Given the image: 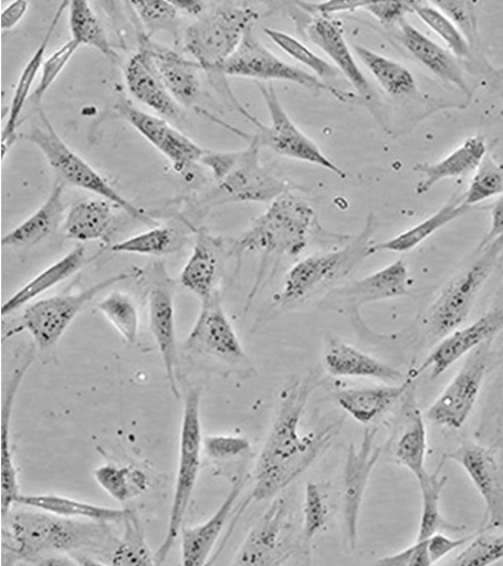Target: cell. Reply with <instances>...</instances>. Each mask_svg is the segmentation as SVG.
<instances>
[{"instance_id": "cell-1", "label": "cell", "mask_w": 503, "mask_h": 566, "mask_svg": "<svg viewBox=\"0 0 503 566\" xmlns=\"http://www.w3.org/2000/svg\"><path fill=\"white\" fill-rule=\"evenodd\" d=\"M314 390L308 379L296 380L282 394L277 416L262 448L253 474L249 502L276 497L325 453L343 429L344 420L301 433L300 423Z\"/></svg>"}, {"instance_id": "cell-2", "label": "cell", "mask_w": 503, "mask_h": 566, "mask_svg": "<svg viewBox=\"0 0 503 566\" xmlns=\"http://www.w3.org/2000/svg\"><path fill=\"white\" fill-rule=\"evenodd\" d=\"M93 521L80 522L42 511L18 512L3 531L4 556L28 563L52 560L53 555L77 551L96 543L104 525Z\"/></svg>"}, {"instance_id": "cell-3", "label": "cell", "mask_w": 503, "mask_h": 566, "mask_svg": "<svg viewBox=\"0 0 503 566\" xmlns=\"http://www.w3.org/2000/svg\"><path fill=\"white\" fill-rule=\"evenodd\" d=\"M247 149L235 153L207 150L200 163L213 172L216 186L201 208L210 210L229 203L272 202L289 190L281 178L263 166L256 136Z\"/></svg>"}, {"instance_id": "cell-4", "label": "cell", "mask_w": 503, "mask_h": 566, "mask_svg": "<svg viewBox=\"0 0 503 566\" xmlns=\"http://www.w3.org/2000/svg\"><path fill=\"white\" fill-rule=\"evenodd\" d=\"M317 214L304 198L287 190L237 240H231L234 258L247 252L296 256L304 251L317 227Z\"/></svg>"}, {"instance_id": "cell-5", "label": "cell", "mask_w": 503, "mask_h": 566, "mask_svg": "<svg viewBox=\"0 0 503 566\" xmlns=\"http://www.w3.org/2000/svg\"><path fill=\"white\" fill-rule=\"evenodd\" d=\"M376 218L368 216L365 228L343 249L314 254L291 268L283 281L275 303L281 306L305 302L347 276L370 255Z\"/></svg>"}, {"instance_id": "cell-6", "label": "cell", "mask_w": 503, "mask_h": 566, "mask_svg": "<svg viewBox=\"0 0 503 566\" xmlns=\"http://www.w3.org/2000/svg\"><path fill=\"white\" fill-rule=\"evenodd\" d=\"M260 14L249 7L224 3L201 14L184 33V49L201 69L216 72L253 31Z\"/></svg>"}, {"instance_id": "cell-7", "label": "cell", "mask_w": 503, "mask_h": 566, "mask_svg": "<svg viewBox=\"0 0 503 566\" xmlns=\"http://www.w3.org/2000/svg\"><path fill=\"white\" fill-rule=\"evenodd\" d=\"M201 389L190 388L185 396L179 439L176 483L166 536L155 554L156 565L167 559L180 535L184 520L192 497L203 452V433L200 421Z\"/></svg>"}, {"instance_id": "cell-8", "label": "cell", "mask_w": 503, "mask_h": 566, "mask_svg": "<svg viewBox=\"0 0 503 566\" xmlns=\"http://www.w3.org/2000/svg\"><path fill=\"white\" fill-rule=\"evenodd\" d=\"M40 118L42 126L34 127L25 138L42 151L63 181L109 201L136 220L148 226L156 224L147 213L123 198L103 176L74 153L57 135L43 112H40Z\"/></svg>"}, {"instance_id": "cell-9", "label": "cell", "mask_w": 503, "mask_h": 566, "mask_svg": "<svg viewBox=\"0 0 503 566\" xmlns=\"http://www.w3.org/2000/svg\"><path fill=\"white\" fill-rule=\"evenodd\" d=\"M140 274H143L140 269L130 268L128 271L97 282L92 287L75 295H62L41 300L25 308L21 328L32 336L40 349L48 350L59 344L77 315L99 293Z\"/></svg>"}, {"instance_id": "cell-10", "label": "cell", "mask_w": 503, "mask_h": 566, "mask_svg": "<svg viewBox=\"0 0 503 566\" xmlns=\"http://www.w3.org/2000/svg\"><path fill=\"white\" fill-rule=\"evenodd\" d=\"M482 251L476 261L448 283L433 304L427 321L433 338H444L468 319L478 294L503 253V243L493 242Z\"/></svg>"}, {"instance_id": "cell-11", "label": "cell", "mask_w": 503, "mask_h": 566, "mask_svg": "<svg viewBox=\"0 0 503 566\" xmlns=\"http://www.w3.org/2000/svg\"><path fill=\"white\" fill-rule=\"evenodd\" d=\"M200 303L199 315L184 342V350L227 368L251 370L252 361L223 308L220 295Z\"/></svg>"}, {"instance_id": "cell-12", "label": "cell", "mask_w": 503, "mask_h": 566, "mask_svg": "<svg viewBox=\"0 0 503 566\" xmlns=\"http://www.w3.org/2000/svg\"><path fill=\"white\" fill-rule=\"evenodd\" d=\"M252 32L244 36L238 50L216 72L262 81L292 82L313 91L329 92L342 103L355 101L353 93L335 87L315 74L283 62L261 44Z\"/></svg>"}, {"instance_id": "cell-13", "label": "cell", "mask_w": 503, "mask_h": 566, "mask_svg": "<svg viewBox=\"0 0 503 566\" xmlns=\"http://www.w3.org/2000/svg\"><path fill=\"white\" fill-rule=\"evenodd\" d=\"M265 102L271 124L264 126L252 116L244 115L258 127L255 135L261 147H268L274 153L295 160L317 165L340 178L345 171L329 159L321 148L291 120L283 109L277 94L271 84L256 83Z\"/></svg>"}, {"instance_id": "cell-14", "label": "cell", "mask_w": 503, "mask_h": 566, "mask_svg": "<svg viewBox=\"0 0 503 566\" xmlns=\"http://www.w3.org/2000/svg\"><path fill=\"white\" fill-rule=\"evenodd\" d=\"M293 552L290 509L285 497L276 496L242 543L233 564L275 566Z\"/></svg>"}, {"instance_id": "cell-15", "label": "cell", "mask_w": 503, "mask_h": 566, "mask_svg": "<svg viewBox=\"0 0 503 566\" xmlns=\"http://www.w3.org/2000/svg\"><path fill=\"white\" fill-rule=\"evenodd\" d=\"M376 429L366 428L359 446L350 444L343 473V520L346 542L352 551L358 545V525L363 501L373 470L383 449L376 446Z\"/></svg>"}, {"instance_id": "cell-16", "label": "cell", "mask_w": 503, "mask_h": 566, "mask_svg": "<svg viewBox=\"0 0 503 566\" xmlns=\"http://www.w3.org/2000/svg\"><path fill=\"white\" fill-rule=\"evenodd\" d=\"M443 455L465 470L481 495L485 505L481 531H503V468L495 454L480 444L465 442Z\"/></svg>"}, {"instance_id": "cell-17", "label": "cell", "mask_w": 503, "mask_h": 566, "mask_svg": "<svg viewBox=\"0 0 503 566\" xmlns=\"http://www.w3.org/2000/svg\"><path fill=\"white\" fill-rule=\"evenodd\" d=\"M486 350L474 349L461 370L429 408L427 418L438 426L458 430L468 420L478 400L486 370Z\"/></svg>"}, {"instance_id": "cell-18", "label": "cell", "mask_w": 503, "mask_h": 566, "mask_svg": "<svg viewBox=\"0 0 503 566\" xmlns=\"http://www.w3.org/2000/svg\"><path fill=\"white\" fill-rule=\"evenodd\" d=\"M148 304L149 325L159 349L172 396L179 400L177 382L179 354L176 336L174 287L163 262L153 269Z\"/></svg>"}, {"instance_id": "cell-19", "label": "cell", "mask_w": 503, "mask_h": 566, "mask_svg": "<svg viewBox=\"0 0 503 566\" xmlns=\"http://www.w3.org/2000/svg\"><path fill=\"white\" fill-rule=\"evenodd\" d=\"M119 115L182 172L200 163L207 150L175 129L167 120L146 114L128 102L117 106Z\"/></svg>"}, {"instance_id": "cell-20", "label": "cell", "mask_w": 503, "mask_h": 566, "mask_svg": "<svg viewBox=\"0 0 503 566\" xmlns=\"http://www.w3.org/2000/svg\"><path fill=\"white\" fill-rule=\"evenodd\" d=\"M227 256H233L231 240L214 237L205 230L198 231L191 255L180 272L184 289L200 302L218 293Z\"/></svg>"}, {"instance_id": "cell-21", "label": "cell", "mask_w": 503, "mask_h": 566, "mask_svg": "<svg viewBox=\"0 0 503 566\" xmlns=\"http://www.w3.org/2000/svg\"><path fill=\"white\" fill-rule=\"evenodd\" d=\"M138 43L139 51L148 56L175 102L179 106L191 107L199 96L200 65L153 42L144 32L138 33Z\"/></svg>"}, {"instance_id": "cell-22", "label": "cell", "mask_w": 503, "mask_h": 566, "mask_svg": "<svg viewBox=\"0 0 503 566\" xmlns=\"http://www.w3.org/2000/svg\"><path fill=\"white\" fill-rule=\"evenodd\" d=\"M502 327L503 311H495L465 328L455 329L442 338L425 363L411 375L417 379L419 375L430 369L431 379H438L455 361L472 353Z\"/></svg>"}, {"instance_id": "cell-23", "label": "cell", "mask_w": 503, "mask_h": 566, "mask_svg": "<svg viewBox=\"0 0 503 566\" xmlns=\"http://www.w3.org/2000/svg\"><path fill=\"white\" fill-rule=\"evenodd\" d=\"M410 274L408 265L397 260L389 265L354 281L345 289L334 291L327 298L358 311L365 305L408 296Z\"/></svg>"}, {"instance_id": "cell-24", "label": "cell", "mask_w": 503, "mask_h": 566, "mask_svg": "<svg viewBox=\"0 0 503 566\" xmlns=\"http://www.w3.org/2000/svg\"><path fill=\"white\" fill-rule=\"evenodd\" d=\"M304 28L308 39L334 62L360 96L371 102L373 88L355 61L340 24L328 17L312 15Z\"/></svg>"}, {"instance_id": "cell-25", "label": "cell", "mask_w": 503, "mask_h": 566, "mask_svg": "<svg viewBox=\"0 0 503 566\" xmlns=\"http://www.w3.org/2000/svg\"><path fill=\"white\" fill-rule=\"evenodd\" d=\"M249 476L235 478L232 488L218 511L203 524L182 527L181 564L184 566H203L213 552L226 524L232 514L238 499L249 482Z\"/></svg>"}, {"instance_id": "cell-26", "label": "cell", "mask_w": 503, "mask_h": 566, "mask_svg": "<svg viewBox=\"0 0 503 566\" xmlns=\"http://www.w3.org/2000/svg\"><path fill=\"white\" fill-rule=\"evenodd\" d=\"M324 366L331 375L337 377H365L384 384H401L407 380L400 370L339 339L328 342Z\"/></svg>"}, {"instance_id": "cell-27", "label": "cell", "mask_w": 503, "mask_h": 566, "mask_svg": "<svg viewBox=\"0 0 503 566\" xmlns=\"http://www.w3.org/2000/svg\"><path fill=\"white\" fill-rule=\"evenodd\" d=\"M125 78L133 96L160 116L179 123L181 107L171 97L148 56L138 51L127 63Z\"/></svg>"}, {"instance_id": "cell-28", "label": "cell", "mask_w": 503, "mask_h": 566, "mask_svg": "<svg viewBox=\"0 0 503 566\" xmlns=\"http://www.w3.org/2000/svg\"><path fill=\"white\" fill-rule=\"evenodd\" d=\"M399 24V40L407 50L439 78L469 94L462 69L451 52L429 39L406 20Z\"/></svg>"}, {"instance_id": "cell-29", "label": "cell", "mask_w": 503, "mask_h": 566, "mask_svg": "<svg viewBox=\"0 0 503 566\" xmlns=\"http://www.w3.org/2000/svg\"><path fill=\"white\" fill-rule=\"evenodd\" d=\"M486 156V142L483 136H473L449 156L437 163H422L415 170L422 175L417 187L418 196H425L440 181L469 175L478 169Z\"/></svg>"}, {"instance_id": "cell-30", "label": "cell", "mask_w": 503, "mask_h": 566, "mask_svg": "<svg viewBox=\"0 0 503 566\" xmlns=\"http://www.w3.org/2000/svg\"><path fill=\"white\" fill-rule=\"evenodd\" d=\"M416 381L410 377L397 386L345 389L335 397L340 408L355 421L367 426L386 413L402 396H406Z\"/></svg>"}, {"instance_id": "cell-31", "label": "cell", "mask_w": 503, "mask_h": 566, "mask_svg": "<svg viewBox=\"0 0 503 566\" xmlns=\"http://www.w3.org/2000/svg\"><path fill=\"white\" fill-rule=\"evenodd\" d=\"M32 358H28L23 366L18 368L3 397L2 402V516L7 517L15 505L20 494L18 469L11 448V426L13 408L23 377L31 366Z\"/></svg>"}, {"instance_id": "cell-32", "label": "cell", "mask_w": 503, "mask_h": 566, "mask_svg": "<svg viewBox=\"0 0 503 566\" xmlns=\"http://www.w3.org/2000/svg\"><path fill=\"white\" fill-rule=\"evenodd\" d=\"M86 263V251L78 245L60 260L48 266L19 290L2 306V317H7L28 306L41 295L59 286L60 283L80 271Z\"/></svg>"}, {"instance_id": "cell-33", "label": "cell", "mask_w": 503, "mask_h": 566, "mask_svg": "<svg viewBox=\"0 0 503 566\" xmlns=\"http://www.w3.org/2000/svg\"><path fill=\"white\" fill-rule=\"evenodd\" d=\"M113 206L107 200H90L75 205L64 219L65 237L81 242H109L117 223Z\"/></svg>"}, {"instance_id": "cell-34", "label": "cell", "mask_w": 503, "mask_h": 566, "mask_svg": "<svg viewBox=\"0 0 503 566\" xmlns=\"http://www.w3.org/2000/svg\"><path fill=\"white\" fill-rule=\"evenodd\" d=\"M63 182L57 181L45 203L2 239L3 248L30 249L48 239L64 218Z\"/></svg>"}, {"instance_id": "cell-35", "label": "cell", "mask_w": 503, "mask_h": 566, "mask_svg": "<svg viewBox=\"0 0 503 566\" xmlns=\"http://www.w3.org/2000/svg\"><path fill=\"white\" fill-rule=\"evenodd\" d=\"M15 505L42 511L64 518L93 521L106 524L123 523L128 512V510L98 506L55 494H21Z\"/></svg>"}, {"instance_id": "cell-36", "label": "cell", "mask_w": 503, "mask_h": 566, "mask_svg": "<svg viewBox=\"0 0 503 566\" xmlns=\"http://www.w3.org/2000/svg\"><path fill=\"white\" fill-rule=\"evenodd\" d=\"M69 6L70 2L61 3L44 39L42 40L41 44L36 49L31 60L28 62L27 66L24 67L21 74L20 81L14 92V97L9 113V119L2 134V159L7 157L8 151L17 140V129L19 127L20 118L25 107V104L29 101L30 91L36 80L40 70H42L44 63V55L46 53L53 32L57 27L63 15V12L69 8Z\"/></svg>"}, {"instance_id": "cell-37", "label": "cell", "mask_w": 503, "mask_h": 566, "mask_svg": "<svg viewBox=\"0 0 503 566\" xmlns=\"http://www.w3.org/2000/svg\"><path fill=\"white\" fill-rule=\"evenodd\" d=\"M471 208L463 203V196H454L433 216L411 228L410 230L391 238L388 241L373 244L370 255L379 252H409L447 224L467 214Z\"/></svg>"}, {"instance_id": "cell-38", "label": "cell", "mask_w": 503, "mask_h": 566, "mask_svg": "<svg viewBox=\"0 0 503 566\" xmlns=\"http://www.w3.org/2000/svg\"><path fill=\"white\" fill-rule=\"evenodd\" d=\"M354 51L390 96H410L417 91V81L405 65L361 45H355Z\"/></svg>"}, {"instance_id": "cell-39", "label": "cell", "mask_w": 503, "mask_h": 566, "mask_svg": "<svg viewBox=\"0 0 503 566\" xmlns=\"http://www.w3.org/2000/svg\"><path fill=\"white\" fill-rule=\"evenodd\" d=\"M446 461L443 455L433 473H428L418 482L422 493V514L417 541L427 539L441 530L453 532L463 530V527L448 523L441 514V496L448 483V478L441 476Z\"/></svg>"}, {"instance_id": "cell-40", "label": "cell", "mask_w": 503, "mask_h": 566, "mask_svg": "<svg viewBox=\"0 0 503 566\" xmlns=\"http://www.w3.org/2000/svg\"><path fill=\"white\" fill-rule=\"evenodd\" d=\"M428 452V431L418 408H412L410 420L400 434L395 447V457L399 464L411 471L417 481L422 480L428 471L426 458Z\"/></svg>"}, {"instance_id": "cell-41", "label": "cell", "mask_w": 503, "mask_h": 566, "mask_svg": "<svg viewBox=\"0 0 503 566\" xmlns=\"http://www.w3.org/2000/svg\"><path fill=\"white\" fill-rule=\"evenodd\" d=\"M69 24L72 40L80 46H92L108 59L117 60L118 55L111 45L103 23L99 22L86 0H73V2H70Z\"/></svg>"}, {"instance_id": "cell-42", "label": "cell", "mask_w": 503, "mask_h": 566, "mask_svg": "<svg viewBox=\"0 0 503 566\" xmlns=\"http://www.w3.org/2000/svg\"><path fill=\"white\" fill-rule=\"evenodd\" d=\"M93 478L118 503L134 501L148 489L147 476L137 468L105 464L94 470Z\"/></svg>"}, {"instance_id": "cell-43", "label": "cell", "mask_w": 503, "mask_h": 566, "mask_svg": "<svg viewBox=\"0 0 503 566\" xmlns=\"http://www.w3.org/2000/svg\"><path fill=\"white\" fill-rule=\"evenodd\" d=\"M186 240L184 231L177 228H155L114 244L111 250L116 253L164 256L180 250Z\"/></svg>"}, {"instance_id": "cell-44", "label": "cell", "mask_w": 503, "mask_h": 566, "mask_svg": "<svg viewBox=\"0 0 503 566\" xmlns=\"http://www.w3.org/2000/svg\"><path fill=\"white\" fill-rule=\"evenodd\" d=\"M124 536L112 555V564L116 566H154L156 565L146 538L144 527L134 511L128 510L123 522Z\"/></svg>"}, {"instance_id": "cell-45", "label": "cell", "mask_w": 503, "mask_h": 566, "mask_svg": "<svg viewBox=\"0 0 503 566\" xmlns=\"http://www.w3.org/2000/svg\"><path fill=\"white\" fill-rule=\"evenodd\" d=\"M97 310L129 343L135 344L139 335V314L134 301L124 293L114 292L97 304Z\"/></svg>"}, {"instance_id": "cell-46", "label": "cell", "mask_w": 503, "mask_h": 566, "mask_svg": "<svg viewBox=\"0 0 503 566\" xmlns=\"http://www.w3.org/2000/svg\"><path fill=\"white\" fill-rule=\"evenodd\" d=\"M130 4L145 27L144 33L149 39L159 32H167L178 41L179 11L172 2H167V0H135Z\"/></svg>"}, {"instance_id": "cell-47", "label": "cell", "mask_w": 503, "mask_h": 566, "mask_svg": "<svg viewBox=\"0 0 503 566\" xmlns=\"http://www.w3.org/2000/svg\"><path fill=\"white\" fill-rule=\"evenodd\" d=\"M415 13L448 45L455 57L467 59L471 49L455 24L438 8L429 3L413 2Z\"/></svg>"}, {"instance_id": "cell-48", "label": "cell", "mask_w": 503, "mask_h": 566, "mask_svg": "<svg viewBox=\"0 0 503 566\" xmlns=\"http://www.w3.org/2000/svg\"><path fill=\"white\" fill-rule=\"evenodd\" d=\"M264 33L283 52L296 60L302 65L311 69L322 81L325 78H334L339 76L340 71L336 66L318 56L304 43H301L291 35L272 29H264Z\"/></svg>"}, {"instance_id": "cell-49", "label": "cell", "mask_w": 503, "mask_h": 566, "mask_svg": "<svg viewBox=\"0 0 503 566\" xmlns=\"http://www.w3.org/2000/svg\"><path fill=\"white\" fill-rule=\"evenodd\" d=\"M503 195V167L485 156L463 195V203L469 208Z\"/></svg>"}, {"instance_id": "cell-50", "label": "cell", "mask_w": 503, "mask_h": 566, "mask_svg": "<svg viewBox=\"0 0 503 566\" xmlns=\"http://www.w3.org/2000/svg\"><path fill=\"white\" fill-rule=\"evenodd\" d=\"M503 559V534L479 533L468 546L458 554L451 565L455 566H489Z\"/></svg>"}, {"instance_id": "cell-51", "label": "cell", "mask_w": 503, "mask_h": 566, "mask_svg": "<svg viewBox=\"0 0 503 566\" xmlns=\"http://www.w3.org/2000/svg\"><path fill=\"white\" fill-rule=\"evenodd\" d=\"M431 4L455 24L471 50L479 46L476 2H470V0H436Z\"/></svg>"}, {"instance_id": "cell-52", "label": "cell", "mask_w": 503, "mask_h": 566, "mask_svg": "<svg viewBox=\"0 0 503 566\" xmlns=\"http://www.w3.org/2000/svg\"><path fill=\"white\" fill-rule=\"evenodd\" d=\"M304 534L306 539L316 537L329 520V504L324 490L316 483L306 486L304 509Z\"/></svg>"}, {"instance_id": "cell-53", "label": "cell", "mask_w": 503, "mask_h": 566, "mask_svg": "<svg viewBox=\"0 0 503 566\" xmlns=\"http://www.w3.org/2000/svg\"><path fill=\"white\" fill-rule=\"evenodd\" d=\"M251 448L249 439L240 436H207L203 440V452L216 462H229L243 457Z\"/></svg>"}, {"instance_id": "cell-54", "label": "cell", "mask_w": 503, "mask_h": 566, "mask_svg": "<svg viewBox=\"0 0 503 566\" xmlns=\"http://www.w3.org/2000/svg\"><path fill=\"white\" fill-rule=\"evenodd\" d=\"M78 48L80 45L71 40L44 61L41 70V80L33 94L35 105H39L43 101L45 93L63 72Z\"/></svg>"}, {"instance_id": "cell-55", "label": "cell", "mask_w": 503, "mask_h": 566, "mask_svg": "<svg viewBox=\"0 0 503 566\" xmlns=\"http://www.w3.org/2000/svg\"><path fill=\"white\" fill-rule=\"evenodd\" d=\"M377 566H432L428 541H417L406 549L376 559Z\"/></svg>"}, {"instance_id": "cell-56", "label": "cell", "mask_w": 503, "mask_h": 566, "mask_svg": "<svg viewBox=\"0 0 503 566\" xmlns=\"http://www.w3.org/2000/svg\"><path fill=\"white\" fill-rule=\"evenodd\" d=\"M366 12L383 24H398L408 14L415 13L413 2H395V0H371Z\"/></svg>"}, {"instance_id": "cell-57", "label": "cell", "mask_w": 503, "mask_h": 566, "mask_svg": "<svg viewBox=\"0 0 503 566\" xmlns=\"http://www.w3.org/2000/svg\"><path fill=\"white\" fill-rule=\"evenodd\" d=\"M371 0H329L317 4L300 3L302 9L312 15L331 17L333 14L354 12L365 10L369 7Z\"/></svg>"}, {"instance_id": "cell-58", "label": "cell", "mask_w": 503, "mask_h": 566, "mask_svg": "<svg viewBox=\"0 0 503 566\" xmlns=\"http://www.w3.org/2000/svg\"><path fill=\"white\" fill-rule=\"evenodd\" d=\"M478 533L479 531L462 538H451L444 534H441V532H438L427 538L432 564L434 565L439 563L451 552L455 551L462 545L468 544Z\"/></svg>"}, {"instance_id": "cell-59", "label": "cell", "mask_w": 503, "mask_h": 566, "mask_svg": "<svg viewBox=\"0 0 503 566\" xmlns=\"http://www.w3.org/2000/svg\"><path fill=\"white\" fill-rule=\"evenodd\" d=\"M493 242L503 243V195L495 202L491 211V224L488 234L482 240L479 249L483 250Z\"/></svg>"}, {"instance_id": "cell-60", "label": "cell", "mask_w": 503, "mask_h": 566, "mask_svg": "<svg viewBox=\"0 0 503 566\" xmlns=\"http://www.w3.org/2000/svg\"><path fill=\"white\" fill-rule=\"evenodd\" d=\"M28 11L29 2H27V0H18V2L9 6L3 11L2 18H0V25H2V31L7 32L18 27L20 22L25 18Z\"/></svg>"}, {"instance_id": "cell-61", "label": "cell", "mask_w": 503, "mask_h": 566, "mask_svg": "<svg viewBox=\"0 0 503 566\" xmlns=\"http://www.w3.org/2000/svg\"><path fill=\"white\" fill-rule=\"evenodd\" d=\"M172 4L178 11H182L189 15L200 17L203 14L205 7L200 2H176L172 0Z\"/></svg>"}, {"instance_id": "cell-62", "label": "cell", "mask_w": 503, "mask_h": 566, "mask_svg": "<svg viewBox=\"0 0 503 566\" xmlns=\"http://www.w3.org/2000/svg\"><path fill=\"white\" fill-rule=\"evenodd\" d=\"M501 115L503 116V109H502V112H501Z\"/></svg>"}, {"instance_id": "cell-63", "label": "cell", "mask_w": 503, "mask_h": 566, "mask_svg": "<svg viewBox=\"0 0 503 566\" xmlns=\"http://www.w3.org/2000/svg\"><path fill=\"white\" fill-rule=\"evenodd\" d=\"M502 255H503V253H502Z\"/></svg>"}]
</instances>
